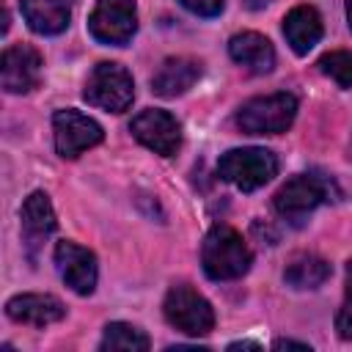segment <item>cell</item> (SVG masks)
<instances>
[{
  "instance_id": "cell-16",
  "label": "cell",
  "mask_w": 352,
  "mask_h": 352,
  "mask_svg": "<svg viewBox=\"0 0 352 352\" xmlns=\"http://www.w3.org/2000/svg\"><path fill=\"white\" fill-rule=\"evenodd\" d=\"M283 36L297 55H308L322 38V16L314 6H294L283 16Z\"/></svg>"
},
{
  "instance_id": "cell-17",
  "label": "cell",
  "mask_w": 352,
  "mask_h": 352,
  "mask_svg": "<svg viewBox=\"0 0 352 352\" xmlns=\"http://www.w3.org/2000/svg\"><path fill=\"white\" fill-rule=\"evenodd\" d=\"M22 16L38 36H58L72 19V0H22Z\"/></svg>"
},
{
  "instance_id": "cell-19",
  "label": "cell",
  "mask_w": 352,
  "mask_h": 352,
  "mask_svg": "<svg viewBox=\"0 0 352 352\" xmlns=\"http://www.w3.org/2000/svg\"><path fill=\"white\" fill-rule=\"evenodd\" d=\"M99 349H124V352H146L148 336L126 322H110L104 327V336L99 341Z\"/></svg>"
},
{
  "instance_id": "cell-22",
  "label": "cell",
  "mask_w": 352,
  "mask_h": 352,
  "mask_svg": "<svg viewBox=\"0 0 352 352\" xmlns=\"http://www.w3.org/2000/svg\"><path fill=\"white\" fill-rule=\"evenodd\" d=\"M179 3L195 16H217L226 6V0H179Z\"/></svg>"
},
{
  "instance_id": "cell-4",
  "label": "cell",
  "mask_w": 352,
  "mask_h": 352,
  "mask_svg": "<svg viewBox=\"0 0 352 352\" xmlns=\"http://www.w3.org/2000/svg\"><path fill=\"white\" fill-rule=\"evenodd\" d=\"M297 116V99L286 91L256 96L236 110V126L245 135H280Z\"/></svg>"
},
{
  "instance_id": "cell-2",
  "label": "cell",
  "mask_w": 352,
  "mask_h": 352,
  "mask_svg": "<svg viewBox=\"0 0 352 352\" xmlns=\"http://www.w3.org/2000/svg\"><path fill=\"white\" fill-rule=\"evenodd\" d=\"M341 195V190L336 187V182L330 176H322V173H300V176H292L272 198V206L275 212L300 226L316 206L322 204H330Z\"/></svg>"
},
{
  "instance_id": "cell-6",
  "label": "cell",
  "mask_w": 352,
  "mask_h": 352,
  "mask_svg": "<svg viewBox=\"0 0 352 352\" xmlns=\"http://www.w3.org/2000/svg\"><path fill=\"white\" fill-rule=\"evenodd\" d=\"M162 314L170 327L187 333V336H206L214 327V311L206 297H201L192 286H173L165 294Z\"/></svg>"
},
{
  "instance_id": "cell-7",
  "label": "cell",
  "mask_w": 352,
  "mask_h": 352,
  "mask_svg": "<svg viewBox=\"0 0 352 352\" xmlns=\"http://www.w3.org/2000/svg\"><path fill=\"white\" fill-rule=\"evenodd\" d=\"M88 30L102 44H113V47L129 44L138 30L135 0H96L88 16Z\"/></svg>"
},
{
  "instance_id": "cell-3",
  "label": "cell",
  "mask_w": 352,
  "mask_h": 352,
  "mask_svg": "<svg viewBox=\"0 0 352 352\" xmlns=\"http://www.w3.org/2000/svg\"><path fill=\"white\" fill-rule=\"evenodd\" d=\"M275 173H278V157L270 148H258V146L231 148L217 160V176L242 192H253L264 187Z\"/></svg>"
},
{
  "instance_id": "cell-12",
  "label": "cell",
  "mask_w": 352,
  "mask_h": 352,
  "mask_svg": "<svg viewBox=\"0 0 352 352\" xmlns=\"http://www.w3.org/2000/svg\"><path fill=\"white\" fill-rule=\"evenodd\" d=\"M55 267H58L63 283L72 292L91 294L96 289L99 270H96V256L88 248H82L77 242H69V239L58 242L55 245Z\"/></svg>"
},
{
  "instance_id": "cell-8",
  "label": "cell",
  "mask_w": 352,
  "mask_h": 352,
  "mask_svg": "<svg viewBox=\"0 0 352 352\" xmlns=\"http://www.w3.org/2000/svg\"><path fill=\"white\" fill-rule=\"evenodd\" d=\"M52 132H55V151L63 157V160H74L80 157L85 148H94L102 143L104 132L102 126L82 116L80 110H55L52 116Z\"/></svg>"
},
{
  "instance_id": "cell-14",
  "label": "cell",
  "mask_w": 352,
  "mask_h": 352,
  "mask_svg": "<svg viewBox=\"0 0 352 352\" xmlns=\"http://www.w3.org/2000/svg\"><path fill=\"white\" fill-rule=\"evenodd\" d=\"M201 77V63L192 58H165L160 63V69L151 77V91L157 96L173 99L187 94Z\"/></svg>"
},
{
  "instance_id": "cell-15",
  "label": "cell",
  "mask_w": 352,
  "mask_h": 352,
  "mask_svg": "<svg viewBox=\"0 0 352 352\" xmlns=\"http://www.w3.org/2000/svg\"><path fill=\"white\" fill-rule=\"evenodd\" d=\"M228 55L234 63H239L250 74H267L275 66V50L270 44V38H264L261 33H253V30L231 36Z\"/></svg>"
},
{
  "instance_id": "cell-13",
  "label": "cell",
  "mask_w": 352,
  "mask_h": 352,
  "mask_svg": "<svg viewBox=\"0 0 352 352\" xmlns=\"http://www.w3.org/2000/svg\"><path fill=\"white\" fill-rule=\"evenodd\" d=\"M6 314L16 324L47 327L66 316V305L52 294H16L6 302Z\"/></svg>"
},
{
  "instance_id": "cell-18",
  "label": "cell",
  "mask_w": 352,
  "mask_h": 352,
  "mask_svg": "<svg viewBox=\"0 0 352 352\" xmlns=\"http://www.w3.org/2000/svg\"><path fill=\"white\" fill-rule=\"evenodd\" d=\"M330 275H333V267L322 256H314V253H297L283 270V280L292 289H316Z\"/></svg>"
},
{
  "instance_id": "cell-1",
  "label": "cell",
  "mask_w": 352,
  "mask_h": 352,
  "mask_svg": "<svg viewBox=\"0 0 352 352\" xmlns=\"http://www.w3.org/2000/svg\"><path fill=\"white\" fill-rule=\"evenodd\" d=\"M250 248L242 234L226 223L209 228L201 245V267L212 280H236L250 270Z\"/></svg>"
},
{
  "instance_id": "cell-5",
  "label": "cell",
  "mask_w": 352,
  "mask_h": 352,
  "mask_svg": "<svg viewBox=\"0 0 352 352\" xmlns=\"http://www.w3.org/2000/svg\"><path fill=\"white\" fill-rule=\"evenodd\" d=\"M82 99L94 107L107 110V113H124L135 99L132 74L121 63L102 60L88 74L85 88H82Z\"/></svg>"
},
{
  "instance_id": "cell-10",
  "label": "cell",
  "mask_w": 352,
  "mask_h": 352,
  "mask_svg": "<svg viewBox=\"0 0 352 352\" xmlns=\"http://www.w3.org/2000/svg\"><path fill=\"white\" fill-rule=\"evenodd\" d=\"M0 82L6 94H30L41 82V55L30 44H11L0 60Z\"/></svg>"
},
{
  "instance_id": "cell-20",
  "label": "cell",
  "mask_w": 352,
  "mask_h": 352,
  "mask_svg": "<svg viewBox=\"0 0 352 352\" xmlns=\"http://www.w3.org/2000/svg\"><path fill=\"white\" fill-rule=\"evenodd\" d=\"M316 66H319V72H322L324 77H330L336 85L352 88V52H346V50L324 52Z\"/></svg>"
},
{
  "instance_id": "cell-24",
  "label": "cell",
  "mask_w": 352,
  "mask_h": 352,
  "mask_svg": "<svg viewBox=\"0 0 352 352\" xmlns=\"http://www.w3.org/2000/svg\"><path fill=\"white\" fill-rule=\"evenodd\" d=\"M267 3H270V0H248L250 8H261V6H267Z\"/></svg>"
},
{
  "instance_id": "cell-21",
  "label": "cell",
  "mask_w": 352,
  "mask_h": 352,
  "mask_svg": "<svg viewBox=\"0 0 352 352\" xmlns=\"http://www.w3.org/2000/svg\"><path fill=\"white\" fill-rule=\"evenodd\" d=\"M336 330L344 341H352V258L346 261V297L336 314Z\"/></svg>"
},
{
  "instance_id": "cell-11",
  "label": "cell",
  "mask_w": 352,
  "mask_h": 352,
  "mask_svg": "<svg viewBox=\"0 0 352 352\" xmlns=\"http://www.w3.org/2000/svg\"><path fill=\"white\" fill-rule=\"evenodd\" d=\"M58 220L50 204V195L44 190H36L25 198L22 209H19V228H22V245L28 250V258L36 261L38 250L44 248V242L52 236Z\"/></svg>"
},
{
  "instance_id": "cell-23",
  "label": "cell",
  "mask_w": 352,
  "mask_h": 352,
  "mask_svg": "<svg viewBox=\"0 0 352 352\" xmlns=\"http://www.w3.org/2000/svg\"><path fill=\"white\" fill-rule=\"evenodd\" d=\"M272 346H275V349H308V344H302V341H289V338H278Z\"/></svg>"
},
{
  "instance_id": "cell-26",
  "label": "cell",
  "mask_w": 352,
  "mask_h": 352,
  "mask_svg": "<svg viewBox=\"0 0 352 352\" xmlns=\"http://www.w3.org/2000/svg\"><path fill=\"white\" fill-rule=\"evenodd\" d=\"M349 157H352V138H349Z\"/></svg>"
},
{
  "instance_id": "cell-25",
  "label": "cell",
  "mask_w": 352,
  "mask_h": 352,
  "mask_svg": "<svg viewBox=\"0 0 352 352\" xmlns=\"http://www.w3.org/2000/svg\"><path fill=\"white\" fill-rule=\"evenodd\" d=\"M346 19H349V28H352V0H346Z\"/></svg>"
},
{
  "instance_id": "cell-9",
  "label": "cell",
  "mask_w": 352,
  "mask_h": 352,
  "mask_svg": "<svg viewBox=\"0 0 352 352\" xmlns=\"http://www.w3.org/2000/svg\"><path fill=\"white\" fill-rule=\"evenodd\" d=\"M129 132L135 135L138 143H143L146 148H151L160 157H170L182 146V126L168 110H157V107L140 110L132 118Z\"/></svg>"
}]
</instances>
